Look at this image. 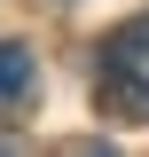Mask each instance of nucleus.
Instances as JSON below:
<instances>
[{"label": "nucleus", "mask_w": 149, "mask_h": 157, "mask_svg": "<svg viewBox=\"0 0 149 157\" xmlns=\"http://www.w3.org/2000/svg\"><path fill=\"white\" fill-rule=\"evenodd\" d=\"M32 78H39V55L16 47V39H0V110H16V102L32 94Z\"/></svg>", "instance_id": "obj_2"}, {"label": "nucleus", "mask_w": 149, "mask_h": 157, "mask_svg": "<svg viewBox=\"0 0 149 157\" xmlns=\"http://www.w3.org/2000/svg\"><path fill=\"white\" fill-rule=\"evenodd\" d=\"M102 94L126 118H149V16L102 39Z\"/></svg>", "instance_id": "obj_1"}]
</instances>
